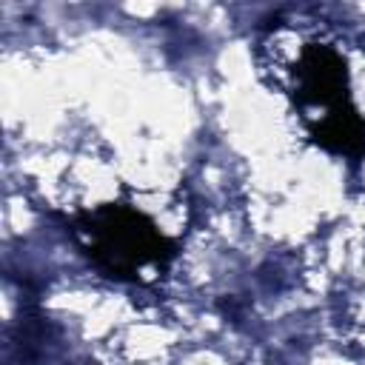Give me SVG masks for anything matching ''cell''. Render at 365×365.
I'll list each match as a JSON object with an SVG mask.
<instances>
[{
  "label": "cell",
  "instance_id": "7a4b0ae2",
  "mask_svg": "<svg viewBox=\"0 0 365 365\" xmlns=\"http://www.w3.org/2000/svg\"><path fill=\"white\" fill-rule=\"evenodd\" d=\"M294 100L302 111L322 108V114L308 125L356 111L348 94V66L336 48L311 43L299 51L294 66Z\"/></svg>",
  "mask_w": 365,
  "mask_h": 365
},
{
  "label": "cell",
  "instance_id": "6da1fadb",
  "mask_svg": "<svg viewBox=\"0 0 365 365\" xmlns=\"http://www.w3.org/2000/svg\"><path fill=\"white\" fill-rule=\"evenodd\" d=\"M71 228L83 254L106 277L123 282H140L143 271H163L177 257V242L165 237L148 214L125 202L83 211L74 217Z\"/></svg>",
  "mask_w": 365,
  "mask_h": 365
}]
</instances>
